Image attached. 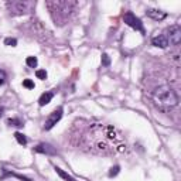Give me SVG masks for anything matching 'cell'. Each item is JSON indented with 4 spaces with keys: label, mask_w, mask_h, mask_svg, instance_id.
I'll list each match as a JSON object with an SVG mask.
<instances>
[{
    "label": "cell",
    "mask_w": 181,
    "mask_h": 181,
    "mask_svg": "<svg viewBox=\"0 0 181 181\" xmlns=\"http://www.w3.org/2000/svg\"><path fill=\"white\" fill-rule=\"evenodd\" d=\"M151 44L154 47H159V48H167L168 47V40H167L165 34H160V35H157V37H154L151 40Z\"/></svg>",
    "instance_id": "obj_9"
},
{
    "label": "cell",
    "mask_w": 181,
    "mask_h": 181,
    "mask_svg": "<svg viewBox=\"0 0 181 181\" xmlns=\"http://www.w3.org/2000/svg\"><path fill=\"white\" fill-rule=\"evenodd\" d=\"M167 31H168V35H165V37H167V40L170 38V44H173V45H178L180 41H181V28H180V26L174 24V26H171Z\"/></svg>",
    "instance_id": "obj_7"
},
{
    "label": "cell",
    "mask_w": 181,
    "mask_h": 181,
    "mask_svg": "<svg viewBox=\"0 0 181 181\" xmlns=\"http://www.w3.org/2000/svg\"><path fill=\"white\" fill-rule=\"evenodd\" d=\"M1 112H3V109H1V108H0V116H1Z\"/></svg>",
    "instance_id": "obj_23"
},
{
    "label": "cell",
    "mask_w": 181,
    "mask_h": 181,
    "mask_svg": "<svg viewBox=\"0 0 181 181\" xmlns=\"http://www.w3.org/2000/svg\"><path fill=\"white\" fill-rule=\"evenodd\" d=\"M23 86H24V88H27V89H33V88H34V82L31 81V79H24V81H23Z\"/></svg>",
    "instance_id": "obj_20"
},
{
    "label": "cell",
    "mask_w": 181,
    "mask_h": 181,
    "mask_svg": "<svg viewBox=\"0 0 181 181\" xmlns=\"http://www.w3.org/2000/svg\"><path fill=\"white\" fill-rule=\"evenodd\" d=\"M119 171H120V167L119 165H115V167H112L110 170H109V177H115L119 174Z\"/></svg>",
    "instance_id": "obj_18"
},
{
    "label": "cell",
    "mask_w": 181,
    "mask_h": 181,
    "mask_svg": "<svg viewBox=\"0 0 181 181\" xmlns=\"http://www.w3.org/2000/svg\"><path fill=\"white\" fill-rule=\"evenodd\" d=\"M35 77H37L38 79H45V78H47V71H45V69H38V71L35 72Z\"/></svg>",
    "instance_id": "obj_17"
},
{
    "label": "cell",
    "mask_w": 181,
    "mask_h": 181,
    "mask_svg": "<svg viewBox=\"0 0 181 181\" xmlns=\"http://www.w3.org/2000/svg\"><path fill=\"white\" fill-rule=\"evenodd\" d=\"M4 44H6V45H10V47H16L17 40L16 38H6V40H4Z\"/></svg>",
    "instance_id": "obj_19"
},
{
    "label": "cell",
    "mask_w": 181,
    "mask_h": 181,
    "mask_svg": "<svg viewBox=\"0 0 181 181\" xmlns=\"http://www.w3.org/2000/svg\"><path fill=\"white\" fill-rule=\"evenodd\" d=\"M123 20H125V23H126L129 27H132V28L137 30V31H140V33H144V28H143V23H142V20H140L139 17L134 16L132 12L125 13V14H123Z\"/></svg>",
    "instance_id": "obj_5"
},
{
    "label": "cell",
    "mask_w": 181,
    "mask_h": 181,
    "mask_svg": "<svg viewBox=\"0 0 181 181\" xmlns=\"http://www.w3.org/2000/svg\"><path fill=\"white\" fill-rule=\"evenodd\" d=\"M153 100L154 103L159 106V108H173V106H177L178 103V96L177 94L173 91V88H170L168 85H163V86H159L154 92H153Z\"/></svg>",
    "instance_id": "obj_3"
},
{
    "label": "cell",
    "mask_w": 181,
    "mask_h": 181,
    "mask_svg": "<svg viewBox=\"0 0 181 181\" xmlns=\"http://www.w3.org/2000/svg\"><path fill=\"white\" fill-rule=\"evenodd\" d=\"M48 7L51 17L54 20L55 24L62 26L65 24L69 14L74 12V9L77 7V1H69V0H51L45 3Z\"/></svg>",
    "instance_id": "obj_2"
},
{
    "label": "cell",
    "mask_w": 181,
    "mask_h": 181,
    "mask_svg": "<svg viewBox=\"0 0 181 181\" xmlns=\"http://www.w3.org/2000/svg\"><path fill=\"white\" fill-rule=\"evenodd\" d=\"M100 62L103 66H109L110 65V57L108 54H102V58H100Z\"/></svg>",
    "instance_id": "obj_15"
},
{
    "label": "cell",
    "mask_w": 181,
    "mask_h": 181,
    "mask_svg": "<svg viewBox=\"0 0 181 181\" xmlns=\"http://www.w3.org/2000/svg\"><path fill=\"white\" fill-rule=\"evenodd\" d=\"M14 137H16V140L20 143V144H23V146H24V144H27V137H26L23 133L16 132V133H14Z\"/></svg>",
    "instance_id": "obj_13"
},
{
    "label": "cell",
    "mask_w": 181,
    "mask_h": 181,
    "mask_svg": "<svg viewBox=\"0 0 181 181\" xmlns=\"http://www.w3.org/2000/svg\"><path fill=\"white\" fill-rule=\"evenodd\" d=\"M81 146L88 151L98 154H116L123 153L127 144L122 132L115 126L108 125H91L82 134Z\"/></svg>",
    "instance_id": "obj_1"
},
{
    "label": "cell",
    "mask_w": 181,
    "mask_h": 181,
    "mask_svg": "<svg viewBox=\"0 0 181 181\" xmlns=\"http://www.w3.org/2000/svg\"><path fill=\"white\" fill-rule=\"evenodd\" d=\"M52 92H44L40 99H38V103H40V106H45V105H48L49 102H51V99H52Z\"/></svg>",
    "instance_id": "obj_11"
},
{
    "label": "cell",
    "mask_w": 181,
    "mask_h": 181,
    "mask_svg": "<svg viewBox=\"0 0 181 181\" xmlns=\"http://www.w3.org/2000/svg\"><path fill=\"white\" fill-rule=\"evenodd\" d=\"M26 64L30 66V68H35L37 64H38V61H37V58L35 57H27V60H26Z\"/></svg>",
    "instance_id": "obj_14"
},
{
    "label": "cell",
    "mask_w": 181,
    "mask_h": 181,
    "mask_svg": "<svg viewBox=\"0 0 181 181\" xmlns=\"http://www.w3.org/2000/svg\"><path fill=\"white\" fill-rule=\"evenodd\" d=\"M147 16L154 18V20H164L165 18V13L161 10H154V9H150L147 10Z\"/></svg>",
    "instance_id": "obj_10"
},
{
    "label": "cell",
    "mask_w": 181,
    "mask_h": 181,
    "mask_svg": "<svg viewBox=\"0 0 181 181\" xmlns=\"http://www.w3.org/2000/svg\"><path fill=\"white\" fill-rule=\"evenodd\" d=\"M3 173H4V174H3V177H4V176H13V177H17V178H20L21 181H31L30 178H27V177H23V176H18V174H14V173H7L6 170H3Z\"/></svg>",
    "instance_id": "obj_16"
},
{
    "label": "cell",
    "mask_w": 181,
    "mask_h": 181,
    "mask_svg": "<svg viewBox=\"0 0 181 181\" xmlns=\"http://www.w3.org/2000/svg\"><path fill=\"white\" fill-rule=\"evenodd\" d=\"M35 7V1H7V9L13 14H21V13H28L31 9Z\"/></svg>",
    "instance_id": "obj_4"
},
{
    "label": "cell",
    "mask_w": 181,
    "mask_h": 181,
    "mask_svg": "<svg viewBox=\"0 0 181 181\" xmlns=\"http://www.w3.org/2000/svg\"><path fill=\"white\" fill-rule=\"evenodd\" d=\"M55 173H57V174H58V176H60L61 178H64L65 181H77L75 178H74V177H71V176H69L68 173H65L64 170H61L60 167H55Z\"/></svg>",
    "instance_id": "obj_12"
},
{
    "label": "cell",
    "mask_w": 181,
    "mask_h": 181,
    "mask_svg": "<svg viewBox=\"0 0 181 181\" xmlns=\"http://www.w3.org/2000/svg\"><path fill=\"white\" fill-rule=\"evenodd\" d=\"M34 150H35L37 153H43V154H48V156H54V154H57V150L52 147L51 144H47V143H41V144H38Z\"/></svg>",
    "instance_id": "obj_8"
},
{
    "label": "cell",
    "mask_w": 181,
    "mask_h": 181,
    "mask_svg": "<svg viewBox=\"0 0 181 181\" xmlns=\"http://www.w3.org/2000/svg\"><path fill=\"white\" fill-rule=\"evenodd\" d=\"M62 117V108H58L55 109L52 113H49V116L45 119V123H44V129L49 130L54 127V125H57V122H60V119Z\"/></svg>",
    "instance_id": "obj_6"
},
{
    "label": "cell",
    "mask_w": 181,
    "mask_h": 181,
    "mask_svg": "<svg viewBox=\"0 0 181 181\" xmlns=\"http://www.w3.org/2000/svg\"><path fill=\"white\" fill-rule=\"evenodd\" d=\"M7 125H10V126H23L18 119H9V120H7Z\"/></svg>",
    "instance_id": "obj_21"
},
{
    "label": "cell",
    "mask_w": 181,
    "mask_h": 181,
    "mask_svg": "<svg viewBox=\"0 0 181 181\" xmlns=\"http://www.w3.org/2000/svg\"><path fill=\"white\" fill-rule=\"evenodd\" d=\"M6 78H7L6 72H4L3 69H0V85H3V83L6 82Z\"/></svg>",
    "instance_id": "obj_22"
}]
</instances>
